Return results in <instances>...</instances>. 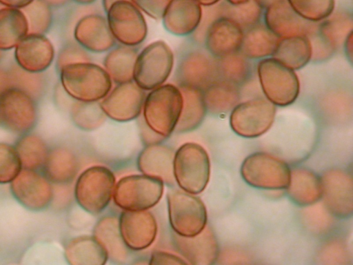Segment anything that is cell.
<instances>
[{
  "label": "cell",
  "instance_id": "6da1fadb",
  "mask_svg": "<svg viewBox=\"0 0 353 265\" xmlns=\"http://www.w3.org/2000/svg\"><path fill=\"white\" fill-rule=\"evenodd\" d=\"M58 72L61 88L73 100L100 101L113 86L103 67L92 61L65 65Z\"/></svg>",
  "mask_w": 353,
  "mask_h": 265
},
{
  "label": "cell",
  "instance_id": "7a4b0ae2",
  "mask_svg": "<svg viewBox=\"0 0 353 265\" xmlns=\"http://www.w3.org/2000/svg\"><path fill=\"white\" fill-rule=\"evenodd\" d=\"M183 104L179 86L165 83L148 91L142 108V119L152 131L165 139L174 132Z\"/></svg>",
  "mask_w": 353,
  "mask_h": 265
},
{
  "label": "cell",
  "instance_id": "3957f363",
  "mask_svg": "<svg viewBox=\"0 0 353 265\" xmlns=\"http://www.w3.org/2000/svg\"><path fill=\"white\" fill-rule=\"evenodd\" d=\"M174 67V55L170 46L159 39L143 47L136 57L133 81L148 92L166 83Z\"/></svg>",
  "mask_w": 353,
  "mask_h": 265
},
{
  "label": "cell",
  "instance_id": "277c9868",
  "mask_svg": "<svg viewBox=\"0 0 353 265\" xmlns=\"http://www.w3.org/2000/svg\"><path fill=\"white\" fill-rule=\"evenodd\" d=\"M173 175L181 190L193 195L203 192L210 175V161L205 149L197 143L182 144L174 154Z\"/></svg>",
  "mask_w": 353,
  "mask_h": 265
},
{
  "label": "cell",
  "instance_id": "5b68a950",
  "mask_svg": "<svg viewBox=\"0 0 353 265\" xmlns=\"http://www.w3.org/2000/svg\"><path fill=\"white\" fill-rule=\"evenodd\" d=\"M163 184L160 179L144 174L125 176L115 184L113 201L123 210H147L161 200Z\"/></svg>",
  "mask_w": 353,
  "mask_h": 265
},
{
  "label": "cell",
  "instance_id": "8992f818",
  "mask_svg": "<svg viewBox=\"0 0 353 265\" xmlns=\"http://www.w3.org/2000/svg\"><path fill=\"white\" fill-rule=\"evenodd\" d=\"M257 72L264 95L274 105L289 106L298 97L300 83L297 75L276 59H262Z\"/></svg>",
  "mask_w": 353,
  "mask_h": 265
},
{
  "label": "cell",
  "instance_id": "52a82bcc",
  "mask_svg": "<svg viewBox=\"0 0 353 265\" xmlns=\"http://www.w3.org/2000/svg\"><path fill=\"white\" fill-rule=\"evenodd\" d=\"M116 179L113 173L103 166H93L81 173L74 186L78 204L90 214L102 212L109 204Z\"/></svg>",
  "mask_w": 353,
  "mask_h": 265
},
{
  "label": "cell",
  "instance_id": "ba28073f",
  "mask_svg": "<svg viewBox=\"0 0 353 265\" xmlns=\"http://www.w3.org/2000/svg\"><path fill=\"white\" fill-rule=\"evenodd\" d=\"M170 225L173 232L182 237H192L207 225V210L201 199L183 190L167 194Z\"/></svg>",
  "mask_w": 353,
  "mask_h": 265
},
{
  "label": "cell",
  "instance_id": "9c48e42d",
  "mask_svg": "<svg viewBox=\"0 0 353 265\" xmlns=\"http://www.w3.org/2000/svg\"><path fill=\"white\" fill-rule=\"evenodd\" d=\"M110 30L119 44L137 47L148 32L145 14L130 0L114 2L105 12Z\"/></svg>",
  "mask_w": 353,
  "mask_h": 265
},
{
  "label": "cell",
  "instance_id": "30bf717a",
  "mask_svg": "<svg viewBox=\"0 0 353 265\" xmlns=\"http://www.w3.org/2000/svg\"><path fill=\"white\" fill-rule=\"evenodd\" d=\"M291 170L283 160L266 153L247 157L241 168L243 179L250 186L264 189L286 188Z\"/></svg>",
  "mask_w": 353,
  "mask_h": 265
},
{
  "label": "cell",
  "instance_id": "8fae6325",
  "mask_svg": "<svg viewBox=\"0 0 353 265\" xmlns=\"http://www.w3.org/2000/svg\"><path fill=\"white\" fill-rule=\"evenodd\" d=\"M275 115V105L267 99H252L234 106L230 114V124L238 135L255 138L270 128Z\"/></svg>",
  "mask_w": 353,
  "mask_h": 265
},
{
  "label": "cell",
  "instance_id": "7c38bea8",
  "mask_svg": "<svg viewBox=\"0 0 353 265\" xmlns=\"http://www.w3.org/2000/svg\"><path fill=\"white\" fill-rule=\"evenodd\" d=\"M37 119L35 99L25 91L9 87L0 94V124L10 132L24 134Z\"/></svg>",
  "mask_w": 353,
  "mask_h": 265
},
{
  "label": "cell",
  "instance_id": "4fadbf2b",
  "mask_svg": "<svg viewBox=\"0 0 353 265\" xmlns=\"http://www.w3.org/2000/svg\"><path fill=\"white\" fill-rule=\"evenodd\" d=\"M145 91L133 81L117 84L99 101L105 116L117 122L138 118L142 112Z\"/></svg>",
  "mask_w": 353,
  "mask_h": 265
},
{
  "label": "cell",
  "instance_id": "5bb4252c",
  "mask_svg": "<svg viewBox=\"0 0 353 265\" xmlns=\"http://www.w3.org/2000/svg\"><path fill=\"white\" fill-rule=\"evenodd\" d=\"M175 77L177 86H189L202 91L219 79L217 60L208 52L192 50L179 60Z\"/></svg>",
  "mask_w": 353,
  "mask_h": 265
},
{
  "label": "cell",
  "instance_id": "9a60e30c",
  "mask_svg": "<svg viewBox=\"0 0 353 265\" xmlns=\"http://www.w3.org/2000/svg\"><path fill=\"white\" fill-rule=\"evenodd\" d=\"M121 238L128 249L141 251L154 242L158 230L157 220L147 210H123L118 218Z\"/></svg>",
  "mask_w": 353,
  "mask_h": 265
},
{
  "label": "cell",
  "instance_id": "2e32d148",
  "mask_svg": "<svg viewBox=\"0 0 353 265\" xmlns=\"http://www.w3.org/2000/svg\"><path fill=\"white\" fill-rule=\"evenodd\" d=\"M11 191L16 199L31 210H41L51 202L52 188L46 177L34 170L23 168L12 181Z\"/></svg>",
  "mask_w": 353,
  "mask_h": 265
},
{
  "label": "cell",
  "instance_id": "e0dca14e",
  "mask_svg": "<svg viewBox=\"0 0 353 265\" xmlns=\"http://www.w3.org/2000/svg\"><path fill=\"white\" fill-rule=\"evenodd\" d=\"M322 197L328 210L339 217L351 216L353 210L352 179L339 169L327 171L321 177Z\"/></svg>",
  "mask_w": 353,
  "mask_h": 265
},
{
  "label": "cell",
  "instance_id": "ac0fdd59",
  "mask_svg": "<svg viewBox=\"0 0 353 265\" xmlns=\"http://www.w3.org/2000/svg\"><path fill=\"white\" fill-rule=\"evenodd\" d=\"M73 37L75 42L92 53L107 52L117 43L105 16L99 13L87 14L79 18L74 25Z\"/></svg>",
  "mask_w": 353,
  "mask_h": 265
},
{
  "label": "cell",
  "instance_id": "d6986e66",
  "mask_svg": "<svg viewBox=\"0 0 353 265\" xmlns=\"http://www.w3.org/2000/svg\"><path fill=\"white\" fill-rule=\"evenodd\" d=\"M265 25L279 38L310 35L319 22H312L301 17L286 0L276 2L265 8Z\"/></svg>",
  "mask_w": 353,
  "mask_h": 265
},
{
  "label": "cell",
  "instance_id": "ffe728a7",
  "mask_svg": "<svg viewBox=\"0 0 353 265\" xmlns=\"http://www.w3.org/2000/svg\"><path fill=\"white\" fill-rule=\"evenodd\" d=\"M243 30L234 21L220 17L207 27L203 41L208 52L216 59L238 52L240 50Z\"/></svg>",
  "mask_w": 353,
  "mask_h": 265
},
{
  "label": "cell",
  "instance_id": "44dd1931",
  "mask_svg": "<svg viewBox=\"0 0 353 265\" xmlns=\"http://www.w3.org/2000/svg\"><path fill=\"white\" fill-rule=\"evenodd\" d=\"M54 54L52 43L44 35L28 34L14 48L17 64L33 73H41L48 69Z\"/></svg>",
  "mask_w": 353,
  "mask_h": 265
},
{
  "label": "cell",
  "instance_id": "7402d4cb",
  "mask_svg": "<svg viewBox=\"0 0 353 265\" xmlns=\"http://www.w3.org/2000/svg\"><path fill=\"white\" fill-rule=\"evenodd\" d=\"M202 14V6L196 0H169L161 21L169 34L186 37L196 30Z\"/></svg>",
  "mask_w": 353,
  "mask_h": 265
},
{
  "label": "cell",
  "instance_id": "603a6c76",
  "mask_svg": "<svg viewBox=\"0 0 353 265\" xmlns=\"http://www.w3.org/2000/svg\"><path fill=\"white\" fill-rule=\"evenodd\" d=\"M173 244L175 250L188 264L210 265L219 255V246L216 237L210 226L192 237H182L174 233Z\"/></svg>",
  "mask_w": 353,
  "mask_h": 265
},
{
  "label": "cell",
  "instance_id": "cb8c5ba5",
  "mask_svg": "<svg viewBox=\"0 0 353 265\" xmlns=\"http://www.w3.org/2000/svg\"><path fill=\"white\" fill-rule=\"evenodd\" d=\"M174 153L161 143L147 145L140 153L137 166L142 174L160 179L163 183L173 185V159Z\"/></svg>",
  "mask_w": 353,
  "mask_h": 265
},
{
  "label": "cell",
  "instance_id": "d4e9b609",
  "mask_svg": "<svg viewBox=\"0 0 353 265\" xmlns=\"http://www.w3.org/2000/svg\"><path fill=\"white\" fill-rule=\"evenodd\" d=\"M64 255L72 265H103L108 259L105 248L93 235L70 239L65 247Z\"/></svg>",
  "mask_w": 353,
  "mask_h": 265
},
{
  "label": "cell",
  "instance_id": "484cf974",
  "mask_svg": "<svg viewBox=\"0 0 353 265\" xmlns=\"http://www.w3.org/2000/svg\"><path fill=\"white\" fill-rule=\"evenodd\" d=\"M272 56L293 70L302 68L312 59L310 40L304 35L280 38Z\"/></svg>",
  "mask_w": 353,
  "mask_h": 265
},
{
  "label": "cell",
  "instance_id": "4316f807",
  "mask_svg": "<svg viewBox=\"0 0 353 265\" xmlns=\"http://www.w3.org/2000/svg\"><path fill=\"white\" fill-rule=\"evenodd\" d=\"M138 52L137 47L119 43L106 52L102 66L113 84L133 81L134 66Z\"/></svg>",
  "mask_w": 353,
  "mask_h": 265
},
{
  "label": "cell",
  "instance_id": "83f0119b",
  "mask_svg": "<svg viewBox=\"0 0 353 265\" xmlns=\"http://www.w3.org/2000/svg\"><path fill=\"white\" fill-rule=\"evenodd\" d=\"M287 192L290 199L301 206L311 205L322 197L321 178L304 168H295L290 173Z\"/></svg>",
  "mask_w": 353,
  "mask_h": 265
},
{
  "label": "cell",
  "instance_id": "f1b7e54d",
  "mask_svg": "<svg viewBox=\"0 0 353 265\" xmlns=\"http://www.w3.org/2000/svg\"><path fill=\"white\" fill-rule=\"evenodd\" d=\"M183 98V108L174 132L185 133L197 128L207 112L203 91L189 86H178Z\"/></svg>",
  "mask_w": 353,
  "mask_h": 265
},
{
  "label": "cell",
  "instance_id": "f546056e",
  "mask_svg": "<svg viewBox=\"0 0 353 265\" xmlns=\"http://www.w3.org/2000/svg\"><path fill=\"white\" fill-rule=\"evenodd\" d=\"M92 235L105 248L108 259L117 263L127 259L128 248L120 235L118 218L107 216L100 219L94 227Z\"/></svg>",
  "mask_w": 353,
  "mask_h": 265
},
{
  "label": "cell",
  "instance_id": "4dcf8cb0",
  "mask_svg": "<svg viewBox=\"0 0 353 265\" xmlns=\"http://www.w3.org/2000/svg\"><path fill=\"white\" fill-rule=\"evenodd\" d=\"M279 39L265 24L258 23L243 34L240 50L246 58H266L272 55Z\"/></svg>",
  "mask_w": 353,
  "mask_h": 265
},
{
  "label": "cell",
  "instance_id": "1f68e13d",
  "mask_svg": "<svg viewBox=\"0 0 353 265\" xmlns=\"http://www.w3.org/2000/svg\"><path fill=\"white\" fill-rule=\"evenodd\" d=\"M28 34V21L21 9L0 8V51L15 48Z\"/></svg>",
  "mask_w": 353,
  "mask_h": 265
},
{
  "label": "cell",
  "instance_id": "d6a6232c",
  "mask_svg": "<svg viewBox=\"0 0 353 265\" xmlns=\"http://www.w3.org/2000/svg\"><path fill=\"white\" fill-rule=\"evenodd\" d=\"M43 169L44 175L49 181L67 184L76 176L78 162L70 150L57 148L49 151Z\"/></svg>",
  "mask_w": 353,
  "mask_h": 265
},
{
  "label": "cell",
  "instance_id": "836d02e7",
  "mask_svg": "<svg viewBox=\"0 0 353 265\" xmlns=\"http://www.w3.org/2000/svg\"><path fill=\"white\" fill-rule=\"evenodd\" d=\"M207 112L219 115L232 110L240 99L237 85L218 79L203 90Z\"/></svg>",
  "mask_w": 353,
  "mask_h": 265
},
{
  "label": "cell",
  "instance_id": "e575fe53",
  "mask_svg": "<svg viewBox=\"0 0 353 265\" xmlns=\"http://www.w3.org/2000/svg\"><path fill=\"white\" fill-rule=\"evenodd\" d=\"M320 22L318 23L316 32L332 51L343 44L347 35L352 31V17L347 12L331 14Z\"/></svg>",
  "mask_w": 353,
  "mask_h": 265
},
{
  "label": "cell",
  "instance_id": "d590c367",
  "mask_svg": "<svg viewBox=\"0 0 353 265\" xmlns=\"http://www.w3.org/2000/svg\"><path fill=\"white\" fill-rule=\"evenodd\" d=\"M15 150L21 166L34 170L43 168L49 153L43 140L32 134L21 137L16 144Z\"/></svg>",
  "mask_w": 353,
  "mask_h": 265
},
{
  "label": "cell",
  "instance_id": "8d00e7d4",
  "mask_svg": "<svg viewBox=\"0 0 353 265\" xmlns=\"http://www.w3.org/2000/svg\"><path fill=\"white\" fill-rule=\"evenodd\" d=\"M219 3H216L219 17L230 19L243 30H247L259 23L262 7L255 0H249L239 5H232L227 1Z\"/></svg>",
  "mask_w": 353,
  "mask_h": 265
},
{
  "label": "cell",
  "instance_id": "74e56055",
  "mask_svg": "<svg viewBox=\"0 0 353 265\" xmlns=\"http://www.w3.org/2000/svg\"><path fill=\"white\" fill-rule=\"evenodd\" d=\"M71 119L79 128L90 131L99 128L107 117L99 101L85 102L74 100L70 110Z\"/></svg>",
  "mask_w": 353,
  "mask_h": 265
},
{
  "label": "cell",
  "instance_id": "f35d334b",
  "mask_svg": "<svg viewBox=\"0 0 353 265\" xmlns=\"http://www.w3.org/2000/svg\"><path fill=\"white\" fill-rule=\"evenodd\" d=\"M217 67L219 79L237 86L245 82L250 73L246 57L238 52L217 59Z\"/></svg>",
  "mask_w": 353,
  "mask_h": 265
},
{
  "label": "cell",
  "instance_id": "ab89813d",
  "mask_svg": "<svg viewBox=\"0 0 353 265\" xmlns=\"http://www.w3.org/2000/svg\"><path fill=\"white\" fill-rule=\"evenodd\" d=\"M301 17L312 22H320L332 14L335 0H286Z\"/></svg>",
  "mask_w": 353,
  "mask_h": 265
},
{
  "label": "cell",
  "instance_id": "60d3db41",
  "mask_svg": "<svg viewBox=\"0 0 353 265\" xmlns=\"http://www.w3.org/2000/svg\"><path fill=\"white\" fill-rule=\"evenodd\" d=\"M7 71L10 87L25 91L34 99L43 94L45 83L41 73L26 71L17 64L12 66Z\"/></svg>",
  "mask_w": 353,
  "mask_h": 265
},
{
  "label": "cell",
  "instance_id": "b9f144b4",
  "mask_svg": "<svg viewBox=\"0 0 353 265\" xmlns=\"http://www.w3.org/2000/svg\"><path fill=\"white\" fill-rule=\"evenodd\" d=\"M28 25V34L44 35L50 28L52 14L50 7L41 0H34L21 9Z\"/></svg>",
  "mask_w": 353,
  "mask_h": 265
},
{
  "label": "cell",
  "instance_id": "7bdbcfd3",
  "mask_svg": "<svg viewBox=\"0 0 353 265\" xmlns=\"http://www.w3.org/2000/svg\"><path fill=\"white\" fill-rule=\"evenodd\" d=\"M21 164L13 146L0 143V184L12 181L21 170Z\"/></svg>",
  "mask_w": 353,
  "mask_h": 265
},
{
  "label": "cell",
  "instance_id": "ee69618b",
  "mask_svg": "<svg viewBox=\"0 0 353 265\" xmlns=\"http://www.w3.org/2000/svg\"><path fill=\"white\" fill-rule=\"evenodd\" d=\"M89 53L77 42L65 45L59 50L57 57L56 68L57 72L68 64L92 61Z\"/></svg>",
  "mask_w": 353,
  "mask_h": 265
},
{
  "label": "cell",
  "instance_id": "f6af8a7d",
  "mask_svg": "<svg viewBox=\"0 0 353 265\" xmlns=\"http://www.w3.org/2000/svg\"><path fill=\"white\" fill-rule=\"evenodd\" d=\"M145 15L159 21L161 19L164 10L169 0H130Z\"/></svg>",
  "mask_w": 353,
  "mask_h": 265
},
{
  "label": "cell",
  "instance_id": "bcb514c9",
  "mask_svg": "<svg viewBox=\"0 0 353 265\" xmlns=\"http://www.w3.org/2000/svg\"><path fill=\"white\" fill-rule=\"evenodd\" d=\"M150 264L168 265V264H188V262L182 257L165 251H157L152 253L150 258Z\"/></svg>",
  "mask_w": 353,
  "mask_h": 265
},
{
  "label": "cell",
  "instance_id": "7dc6e473",
  "mask_svg": "<svg viewBox=\"0 0 353 265\" xmlns=\"http://www.w3.org/2000/svg\"><path fill=\"white\" fill-rule=\"evenodd\" d=\"M34 0H0V4L8 8L22 9Z\"/></svg>",
  "mask_w": 353,
  "mask_h": 265
},
{
  "label": "cell",
  "instance_id": "c3c4849f",
  "mask_svg": "<svg viewBox=\"0 0 353 265\" xmlns=\"http://www.w3.org/2000/svg\"><path fill=\"white\" fill-rule=\"evenodd\" d=\"M10 87L8 71L0 67V94Z\"/></svg>",
  "mask_w": 353,
  "mask_h": 265
},
{
  "label": "cell",
  "instance_id": "681fc988",
  "mask_svg": "<svg viewBox=\"0 0 353 265\" xmlns=\"http://www.w3.org/2000/svg\"><path fill=\"white\" fill-rule=\"evenodd\" d=\"M352 31L347 35L344 41L345 50L349 60L352 61Z\"/></svg>",
  "mask_w": 353,
  "mask_h": 265
},
{
  "label": "cell",
  "instance_id": "f907efd6",
  "mask_svg": "<svg viewBox=\"0 0 353 265\" xmlns=\"http://www.w3.org/2000/svg\"><path fill=\"white\" fill-rule=\"evenodd\" d=\"M50 7H60L64 6L68 0H41Z\"/></svg>",
  "mask_w": 353,
  "mask_h": 265
},
{
  "label": "cell",
  "instance_id": "816d5d0a",
  "mask_svg": "<svg viewBox=\"0 0 353 265\" xmlns=\"http://www.w3.org/2000/svg\"><path fill=\"white\" fill-rule=\"evenodd\" d=\"M261 7L262 8H266L267 7H268L269 6L276 3V2H278V1H283V0H255Z\"/></svg>",
  "mask_w": 353,
  "mask_h": 265
},
{
  "label": "cell",
  "instance_id": "f5cc1de1",
  "mask_svg": "<svg viewBox=\"0 0 353 265\" xmlns=\"http://www.w3.org/2000/svg\"><path fill=\"white\" fill-rule=\"evenodd\" d=\"M201 6L208 7L216 4L221 0H196Z\"/></svg>",
  "mask_w": 353,
  "mask_h": 265
},
{
  "label": "cell",
  "instance_id": "db71d44e",
  "mask_svg": "<svg viewBox=\"0 0 353 265\" xmlns=\"http://www.w3.org/2000/svg\"><path fill=\"white\" fill-rule=\"evenodd\" d=\"M119 0H101V4L104 11L105 12L107 9L115 1Z\"/></svg>",
  "mask_w": 353,
  "mask_h": 265
},
{
  "label": "cell",
  "instance_id": "11a10c76",
  "mask_svg": "<svg viewBox=\"0 0 353 265\" xmlns=\"http://www.w3.org/2000/svg\"><path fill=\"white\" fill-rule=\"evenodd\" d=\"M72 1H73L76 3H78L80 5L87 6V5L92 4L97 0H72Z\"/></svg>",
  "mask_w": 353,
  "mask_h": 265
},
{
  "label": "cell",
  "instance_id": "9f6ffc18",
  "mask_svg": "<svg viewBox=\"0 0 353 265\" xmlns=\"http://www.w3.org/2000/svg\"><path fill=\"white\" fill-rule=\"evenodd\" d=\"M249 0H226L227 2L232 4V5H239V4H242V3H244L247 1H248Z\"/></svg>",
  "mask_w": 353,
  "mask_h": 265
}]
</instances>
